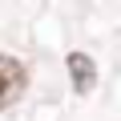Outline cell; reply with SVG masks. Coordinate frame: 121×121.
Here are the masks:
<instances>
[{"mask_svg":"<svg viewBox=\"0 0 121 121\" xmlns=\"http://www.w3.org/2000/svg\"><path fill=\"white\" fill-rule=\"evenodd\" d=\"M24 89H28V69L20 65L16 56H4V52H0V109L12 105V101H20Z\"/></svg>","mask_w":121,"mask_h":121,"instance_id":"obj_1","label":"cell"},{"mask_svg":"<svg viewBox=\"0 0 121 121\" xmlns=\"http://www.w3.org/2000/svg\"><path fill=\"white\" fill-rule=\"evenodd\" d=\"M69 73H73L77 93H89L93 81H97V69H93V60H89L85 52H69Z\"/></svg>","mask_w":121,"mask_h":121,"instance_id":"obj_2","label":"cell"}]
</instances>
